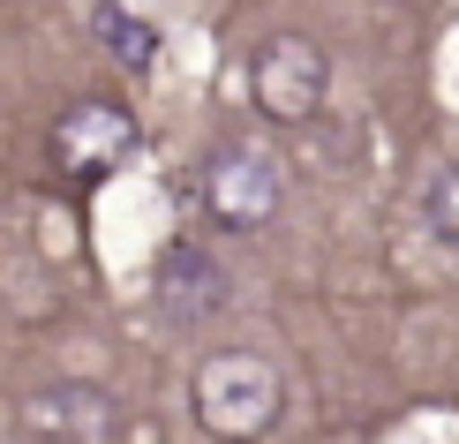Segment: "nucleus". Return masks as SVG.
<instances>
[{"instance_id": "1", "label": "nucleus", "mask_w": 459, "mask_h": 444, "mask_svg": "<svg viewBox=\"0 0 459 444\" xmlns=\"http://www.w3.org/2000/svg\"><path fill=\"white\" fill-rule=\"evenodd\" d=\"M279 370L264 354H241V346H226V354H204L196 377H188V407H196V430L219 437V444H256L264 430L279 422Z\"/></svg>"}, {"instance_id": "2", "label": "nucleus", "mask_w": 459, "mask_h": 444, "mask_svg": "<svg viewBox=\"0 0 459 444\" xmlns=\"http://www.w3.org/2000/svg\"><path fill=\"white\" fill-rule=\"evenodd\" d=\"M196 196H204V219L212 226L256 234L279 211V196H286V173H279V159L264 144H219L212 159L196 166Z\"/></svg>"}, {"instance_id": "3", "label": "nucleus", "mask_w": 459, "mask_h": 444, "mask_svg": "<svg viewBox=\"0 0 459 444\" xmlns=\"http://www.w3.org/2000/svg\"><path fill=\"white\" fill-rule=\"evenodd\" d=\"M248 91H256V113L264 121H309L324 106V91H332V61H324V46L309 38H272V46H256V68H248Z\"/></svg>"}, {"instance_id": "4", "label": "nucleus", "mask_w": 459, "mask_h": 444, "mask_svg": "<svg viewBox=\"0 0 459 444\" xmlns=\"http://www.w3.org/2000/svg\"><path fill=\"white\" fill-rule=\"evenodd\" d=\"M15 422L30 444H121V407L99 384H38Z\"/></svg>"}, {"instance_id": "5", "label": "nucleus", "mask_w": 459, "mask_h": 444, "mask_svg": "<svg viewBox=\"0 0 459 444\" xmlns=\"http://www.w3.org/2000/svg\"><path fill=\"white\" fill-rule=\"evenodd\" d=\"M46 151H53L61 173H75V181H83V173H106V166H121L128 151H136V113L113 106V99H75L61 121H53Z\"/></svg>"}, {"instance_id": "6", "label": "nucleus", "mask_w": 459, "mask_h": 444, "mask_svg": "<svg viewBox=\"0 0 459 444\" xmlns=\"http://www.w3.org/2000/svg\"><path fill=\"white\" fill-rule=\"evenodd\" d=\"M151 294H159V309H166L174 324H204V317H219V309L234 301V286H226V264H219V257H204L196 241H174V248L159 257Z\"/></svg>"}, {"instance_id": "7", "label": "nucleus", "mask_w": 459, "mask_h": 444, "mask_svg": "<svg viewBox=\"0 0 459 444\" xmlns=\"http://www.w3.org/2000/svg\"><path fill=\"white\" fill-rule=\"evenodd\" d=\"M91 30L106 38V53H113V61H121L128 75L159 68V30H151L143 15H128L121 0H91Z\"/></svg>"}, {"instance_id": "8", "label": "nucleus", "mask_w": 459, "mask_h": 444, "mask_svg": "<svg viewBox=\"0 0 459 444\" xmlns=\"http://www.w3.org/2000/svg\"><path fill=\"white\" fill-rule=\"evenodd\" d=\"M414 219H422L437 241H452V248H459V166H452V159H445V166H429L422 181H414Z\"/></svg>"}]
</instances>
